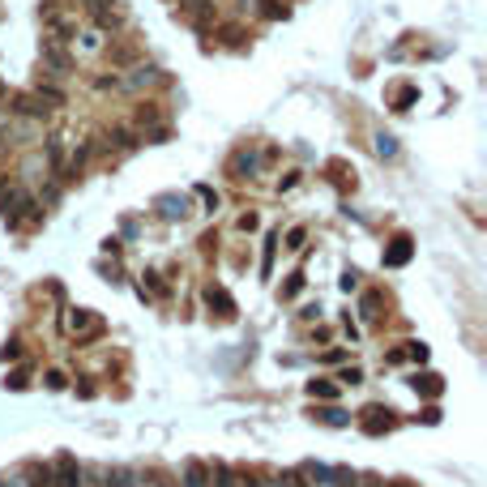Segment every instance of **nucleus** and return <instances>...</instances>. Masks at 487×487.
<instances>
[{
    "mask_svg": "<svg viewBox=\"0 0 487 487\" xmlns=\"http://www.w3.org/2000/svg\"><path fill=\"white\" fill-rule=\"evenodd\" d=\"M43 73L47 82H60V77L73 73V56L64 51V43H43Z\"/></svg>",
    "mask_w": 487,
    "mask_h": 487,
    "instance_id": "obj_1",
    "label": "nucleus"
},
{
    "mask_svg": "<svg viewBox=\"0 0 487 487\" xmlns=\"http://www.w3.org/2000/svg\"><path fill=\"white\" fill-rule=\"evenodd\" d=\"M64 329L73 333L77 342H90V338H98V333H103V321L94 312H86V308H73V312L64 317Z\"/></svg>",
    "mask_w": 487,
    "mask_h": 487,
    "instance_id": "obj_2",
    "label": "nucleus"
},
{
    "mask_svg": "<svg viewBox=\"0 0 487 487\" xmlns=\"http://www.w3.org/2000/svg\"><path fill=\"white\" fill-rule=\"evenodd\" d=\"M51 487H82V466L73 457H60L56 470H51Z\"/></svg>",
    "mask_w": 487,
    "mask_h": 487,
    "instance_id": "obj_3",
    "label": "nucleus"
},
{
    "mask_svg": "<svg viewBox=\"0 0 487 487\" xmlns=\"http://www.w3.org/2000/svg\"><path fill=\"white\" fill-rule=\"evenodd\" d=\"M359 317H364L368 325H380L384 321V295L380 291H364V299H359Z\"/></svg>",
    "mask_w": 487,
    "mask_h": 487,
    "instance_id": "obj_4",
    "label": "nucleus"
},
{
    "mask_svg": "<svg viewBox=\"0 0 487 487\" xmlns=\"http://www.w3.org/2000/svg\"><path fill=\"white\" fill-rule=\"evenodd\" d=\"M227 171H231V179H248L256 171V154L252 150H236V154H231V163H227Z\"/></svg>",
    "mask_w": 487,
    "mask_h": 487,
    "instance_id": "obj_5",
    "label": "nucleus"
},
{
    "mask_svg": "<svg viewBox=\"0 0 487 487\" xmlns=\"http://www.w3.org/2000/svg\"><path fill=\"white\" fill-rule=\"evenodd\" d=\"M43 154H47V171L64 179V141H60V137H51V141H43Z\"/></svg>",
    "mask_w": 487,
    "mask_h": 487,
    "instance_id": "obj_6",
    "label": "nucleus"
},
{
    "mask_svg": "<svg viewBox=\"0 0 487 487\" xmlns=\"http://www.w3.org/2000/svg\"><path fill=\"white\" fill-rule=\"evenodd\" d=\"M205 303H210V308H218V317H222V321H231V317H236V299H231L222 287H210V291H205Z\"/></svg>",
    "mask_w": 487,
    "mask_h": 487,
    "instance_id": "obj_7",
    "label": "nucleus"
},
{
    "mask_svg": "<svg viewBox=\"0 0 487 487\" xmlns=\"http://www.w3.org/2000/svg\"><path fill=\"white\" fill-rule=\"evenodd\" d=\"M159 214L163 218H184L188 214V201L184 197H159Z\"/></svg>",
    "mask_w": 487,
    "mask_h": 487,
    "instance_id": "obj_8",
    "label": "nucleus"
},
{
    "mask_svg": "<svg viewBox=\"0 0 487 487\" xmlns=\"http://www.w3.org/2000/svg\"><path fill=\"white\" fill-rule=\"evenodd\" d=\"M364 415H368V419H364V432H372V436H376V432H384V427L393 423V419H389V410H380V406L364 410Z\"/></svg>",
    "mask_w": 487,
    "mask_h": 487,
    "instance_id": "obj_9",
    "label": "nucleus"
},
{
    "mask_svg": "<svg viewBox=\"0 0 487 487\" xmlns=\"http://www.w3.org/2000/svg\"><path fill=\"white\" fill-rule=\"evenodd\" d=\"M184 487H210V470H205L201 461H193V466L184 470Z\"/></svg>",
    "mask_w": 487,
    "mask_h": 487,
    "instance_id": "obj_10",
    "label": "nucleus"
},
{
    "mask_svg": "<svg viewBox=\"0 0 487 487\" xmlns=\"http://www.w3.org/2000/svg\"><path fill=\"white\" fill-rule=\"evenodd\" d=\"M150 82H159V69H150V64H137L133 77H128V86H150Z\"/></svg>",
    "mask_w": 487,
    "mask_h": 487,
    "instance_id": "obj_11",
    "label": "nucleus"
},
{
    "mask_svg": "<svg viewBox=\"0 0 487 487\" xmlns=\"http://www.w3.org/2000/svg\"><path fill=\"white\" fill-rule=\"evenodd\" d=\"M210 483H214V487H236V470H231V466H222V461H218V466L210 470Z\"/></svg>",
    "mask_w": 487,
    "mask_h": 487,
    "instance_id": "obj_12",
    "label": "nucleus"
},
{
    "mask_svg": "<svg viewBox=\"0 0 487 487\" xmlns=\"http://www.w3.org/2000/svg\"><path fill=\"white\" fill-rule=\"evenodd\" d=\"M308 393H312V398H325V402H333V398H338V384H329V380H312V384H308Z\"/></svg>",
    "mask_w": 487,
    "mask_h": 487,
    "instance_id": "obj_13",
    "label": "nucleus"
},
{
    "mask_svg": "<svg viewBox=\"0 0 487 487\" xmlns=\"http://www.w3.org/2000/svg\"><path fill=\"white\" fill-rule=\"evenodd\" d=\"M265 17H287V0H256Z\"/></svg>",
    "mask_w": 487,
    "mask_h": 487,
    "instance_id": "obj_14",
    "label": "nucleus"
},
{
    "mask_svg": "<svg viewBox=\"0 0 487 487\" xmlns=\"http://www.w3.org/2000/svg\"><path fill=\"white\" fill-rule=\"evenodd\" d=\"M406 256H410V240H398V244L389 248V256H384V261H389V265H402Z\"/></svg>",
    "mask_w": 487,
    "mask_h": 487,
    "instance_id": "obj_15",
    "label": "nucleus"
},
{
    "mask_svg": "<svg viewBox=\"0 0 487 487\" xmlns=\"http://www.w3.org/2000/svg\"><path fill=\"white\" fill-rule=\"evenodd\" d=\"M137 124H159V103H141V107H137Z\"/></svg>",
    "mask_w": 487,
    "mask_h": 487,
    "instance_id": "obj_16",
    "label": "nucleus"
},
{
    "mask_svg": "<svg viewBox=\"0 0 487 487\" xmlns=\"http://www.w3.org/2000/svg\"><path fill=\"white\" fill-rule=\"evenodd\" d=\"M145 291H150V295H167V287L159 282V274H145V278H141V295H145Z\"/></svg>",
    "mask_w": 487,
    "mask_h": 487,
    "instance_id": "obj_17",
    "label": "nucleus"
},
{
    "mask_svg": "<svg viewBox=\"0 0 487 487\" xmlns=\"http://www.w3.org/2000/svg\"><path fill=\"white\" fill-rule=\"evenodd\" d=\"M303 240H308V231H303V227H291V231H287V248H291V252H299V248H303Z\"/></svg>",
    "mask_w": 487,
    "mask_h": 487,
    "instance_id": "obj_18",
    "label": "nucleus"
},
{
    "mask_svg": "<svg viewBox=\"0 0 487 487\" xmlns=\"http://www.w3.org/2000/svg\"><path fill=\"white\" fill-rule=\"evenodd\" d=\"M274 487H303V470H287V475H278Z\"/></svg>",
    "mask_w": 487,
    "mask_h": 487,
    "instance_id": "obj_19",
    "label": "nucleus"
},
{
    "mask_svg": "<svg viewBox=\"0 0 487 487\" xmlns=\"http://www.w3.org/2000/svg\"><path fill=\"white\" fill-rule=\"evenodd\" d=\"M299 291H303V274H291V282L282 287V299H295Z\"/></svg>",
    "mask_w": 487,
    "mask_h": 487,
    "instance_id": "obj_20",
    "label": "nucleus"
},
{
    "mask_svg": "<svg viewBox=\"0 0 487 487\" xmlns=\"http://www.w3.org/2000/svg\"><path fill=\"white\" fill-rule=\"evenodd\" d=\"M43 380H47V389H64V384H69V376H64L60 368H51V372H47Z\"/></svg>",
    "mask_w": 487,
    "mask_h": 487,
    "instance_id": "obj_21",
    "label": "nucleus"
},
{
    "mask_svg": "<svg viewBox=\"0 0 487 487\" xmlns=\"http://www.w3.org/2000/svg\"><path fill=\"white\" fill-rule=\"evenodd\" d=\"M423 384V393H441V376H415V389Z\"/></svg>",
    "mask_w": 487,
    "mask_h": 487,
    "instance_id": "obj_22",
    "label": "nucleus"
},
{
    "mask_svg": "<svg viewBox=\"0 0 487 487\" xmlns=\"http://www.w3.org/2000/svg\"><path fill=\"white\" fill-rule=\"evenodd\" d=\"M107 483L112 487H133V475L128 470H107Z\"/></svg>",
    "mask_w": 487,
    "mask_h": 487,
    "instance_id": "obj_23",
    "label": "nucleus"
},
{
    "mask_svg": "<svg viewBox=\"0 0 487 487\" xmlns=\"http://www.w3.org/2000/svg\"><path fill=\"white\" fill-rule=\"evenodd\" d=\"M236 227H240V231H256V227H261V218H256V214H240Z\"/></svg>",
    "mask_w": 487,
    "mask_h": 487,
    "instance_id": "obj_24",
    "label": "nucleus"
},
{
    "mask_svg": "<svg viewBox=\"0 0 487 487\" xmlns=\"http://www.w3.org/2000/svg\"><path fill=\"white\" fill-rule=\"evenodd\" d=\"M295 184H299V171H287V175H282V179H278V188H282V193H291Z\"/></svg>",
    "mask_w": 487,
    "mask_h": 487,
    "instance_id": "obj_25",
    "label": "nucleus"
},
{
    "mask_svg": "<svg viewBox=\"0 0 487 487\" xmlns=\"http://www.w3.org/2000/svg\"><path fill=\"white\" fill-rule=\"evenodd\" d=\"M197 197L210 205V210H218V193H214V188H197Z\"/></svg>",
    "mask_w": 487,
    "mask_h": 487,
    "instance_id": "obj_26",
    "label": "nucleus"
},
{
    "mask_svg": "<svg viewBox=\"0 0 487 487\" xmlns=\"http://www.w3.org/2000/svg\"><path fill=\"white\" fill-rule=\"evenodd\" d=\"M317 415H321L325 423H346V415H342V410H317Z\"/></svg>",
    "mask_w": 487,
    "mask_h": 487,
    "instance_id": "obj_27",
    "label": "nucleus"
},
{
    "mask_svg": "<svg viewBox=\"0 0 487 487\" xmlns=\"http://www.w3.org/2000/svg\"><path fill=\"white\" fill-rule=\"evenodd\" d=\"M222 39H227V43H244V30H240V26H227Z\"/></svg>",
    "mask_w": 487,
    "mask_h": 487,
    "instance_id": "obj_28",
    "label": "nucleus"
},
{
    "mask_svg": "<svg viewBox=\"0 0 487 487\" xmlns=\"http://www.w3.org/2000/svg\"><path fill=\"white\" fill-rule=\"evenodd\" d=\"M359 380H364V372H359V368H346L342 372V384H359Z\"/></svg>",
    "mask_w": 487,
    "mask_h": 487,
    "instance_id": "obj_29",
    "label": "nucleus"
},
{
    "mask_svg": "<svg viewBox=\"0 0 487 487\" xmlns=\"http://www.w3.org/2000/svg\"><path fill=\"white\" fill-rule=\"evenodd\" d=\"M415 98V90H398V112H406V103Z\"/></svg>",
    "mask_w": 487,
    "mask_h": 487,
    "instance_id": "obj_30",
    "label": "nucleus"
},
{
    "mask_svg": "<svg viewBox=\"0 0 487 487\" xmlns=\"http://www.w3.org/2000/svg\"><path fill=\"white\" fill-rule=\"evenodd\" d=\"M376 150L380 154H393V137H376Z\"/></svg>",
    "mask_w": 487,
    "mask_h": 487,
    "instance_id": "obj_31",
    "label": "nucleus"
},
{
    "mask_svg": "<svg viewBox=\"0 0 487 487\" xmlns=\"http://www.w3.org/2000/svg\"><path fill=\"white\" fill-rule=\"evenodd\" d=\"M17 355H21V342H17V338H13V342H9V346H5V359H17Z\"/></svg>",
    "mask_w": 487,
    "mask_h": 487,
    "instance_id": "obj_32",
    "label": "nucleus"
},
{
    "mask_svg": "<svg viewBox=\"0 0 487 487\" xmlns=\"http://www.w3.org/2000/svg\"><path fill=\"white\" fill-rule=\"evenodd\" d=\"M355 487H384V483H380V479H359Z\"/></svg>",
    "mask_w": 487,
    "mask_h": 487,
    "instance_id": "obj_33",
    "label": "nucleus"
},
{
    "mask_svg": "<svg viewBox=\"0 0 487 487\" xmlns=\"http://www.w3.org/2000/svg\"><path fill=\"white\" fill-rule=\"evenodd\" d=\"M393 487H410V483H393Z\"/></svg>",
    "mask_w": 487,
    "mask_h": 487,
    "instance_id": "obj_34",
    "label": "nucleus"
},
{
    "mask_svg": "<svg viewBox=\"0 0 487 487\" xmlns=\"http://www.w3.org/2000/svg\"><path fill=\"white\" fill-rule=\"evenodd\" d=\"M0 487H9V483H0Z\"/></svg>",
    "mask_w": 487,
    "mask_h": 487,
    "instance_id": "obj_35",
    "label": "nucleus"
}]
</instances>
